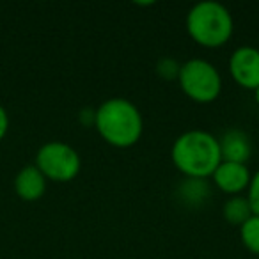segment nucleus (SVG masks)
<instances>
[{"mask_svg": "<svg viewBox=\"0 0 259 259\" xmlns=\"http://www.w3.org/2000/svg\"><path fill=\"white\" fill-rule=\"evenodd\" d=\"M170 158L185 178L208 180L222 162L219 139L204 130H188L174 141Z\"/></svg>", "mask_w": 259, "mask_h": 259, "instance_id": "1", "label": "nucleus"}, {"mask_svg": "<svg viewBox=\"0 0 259 259\" xmlns=\"http://www.w3.org/2000/svg\"><path fill=\"white\" fill-rule=\"evenodd\" d=\"M94 126L107 144L117 149H126L135 146L142 137L144 119L137 105L130 100L110 98L96 108Z\"/></svg>", "mask_w": 259, "mask_h": 259, "instance_id": "2", "label": "nucleus"}, {"mask_svg": "<svg viewBox=\"0 0 259 259\" xmlns=\"http://www.w3.org/2000/svg\"><path fill=\"white\" fill-rule=\"evenodd\" d=\"M233 15L215 0L199 2L187 15V32L199 47H224L233 36Z\"/></svg>", "mask_w": 259, "mask_h": 259, "instance_id": "3", "label": "nucleus"}, {"mask_svg": "<svg viewBox=\"0 0 259 259\" xmlns=\"http://www.w3.org/2000/svg\"><path fill=\"white\" fill-rule=\"evenodd\" d=\"M178 82L181 91L195 103H213L222 93V76L219 69L204 59L183 62Z\"/></svg>", "mask_w": 259, "mask_h": 259, "instance_id": "4", "label": "nucleus"}, {"mask_svg": "<svg viewBox=\"0 0 259 259\" xmlns=\"http://www.w3.org/2000/svg\"><path fill=\"white\" fill-rule=\"evenodd\" d=\"M80 155L66 142H47L37 151L36 167L45 178L54 181H69L80 172Z\"/></svg>", "mask_w": 259, "mask_h": 259, "instance_id": "5", "label": "nucleus"}, {"mask_svg": "<svg viewBox=\"0 0 259 259\" xmlns=\"http://www.w3.org/2000/svg\"><path fill=\"white\" fill-rule=\"evenodd\" d=\"M229 73L240 87L255 91L259 87V48L240 47L229 57Z\"/></svg>", "mask_w": 259, "mask_h": 259, "instance_id": "6", "label": "nucleus"}, {"mask_svg": "<svg viewBox=\"0 0 259 259\" xmlns=\"http://www.w3.org/2000/svg\"><path fill=\"white\" fill-rule=\"evenodd\" d=\"M213 183L219 190L229 195H240L248 188L250 183V170L247 163H234V162H220L217 170L213 172Z\"/></svg>", "mask_w": 259, "mask_h": 259, "instance_id": "7", "label": "nucleus"}, {"mask_svg": "<svg viewBox=\"0 0 259 259\" xmlns=\"http://www.w3.org/2000/svg\"><path fill=\"white\" fill-rule=\"evenodd\" d=\"M220 155L222 162H234V163H247L252 155V142L247 132L240 128H229L224 132L219 139Z\"/></svg>", "mask_w": 259, "mask_h": 259, "instance_id": "8", "label": "nucleus"}, {"mask_svg": "<svg viewBox=\"0 0 259 259\" xmlns=\"http://www.w3.org/2000/svg\"><path fill=\"white\" fill-rule=\"evenodd\" d=\"M15 188L18 195L25 201H36L45 194L47 178L36 165H27L18 172L15 180Z\"/></svg>", "mask_w": 259, "mask_h": 259, "instance_id": "9", "label": "nucleus"}, {"mask_svg": "<svg viewBox=\"0 0 259 259\" xmlns=\"http://www.w3.org/2000/svg\"><path fill=\"white\" fill-rule=\"evenodd\" d=\"M178 201L187 208H201L209 197H211V187L208 180H192L185 178L178 187Z\"/></svg>", "mask_w": 259, "mask_h": 259, "instance_id": "10", "label": "nucleus"}, {"mask_svg": "<svg viewBox=\"0 0 259 259\" xmlns=\"http://www.w3.org/2000/svg\"><path fill=\"white\" fill-rule=\"evenodd\" d=\"M222 213H224V219H226L231 226H238V227H240L241 224H245L252 217L250 204H248L245 195H231L226 201V204H224Z\"/></svg>", "mask_w": 259, "mask_h": 259, "instance_id": "11", "label": "nucleus"}, {"mask_svg": "<svg viewBox=\"0 0 259 259\" xmlns=\"http://www.w3.org/2000/svg\"><path fill=\"white\" fill-rule=\"evenodd\" d=\"M240 240L248 252L259 255V217L252 215L240 226Z\"/></svg>", "mask_w": 259, "mask_h": 259, "instance_id": "12", "label": "nucleus"}, {"mask_svg": "<svg viewBox=\"0 0 259 259\" xmlns=\"http://www.w3.org/2000/svg\"><path fill=\"white\" fill-rule=\"evenodd\" d=\"M181 64L172 57H162L156 62V73L163 80H178Z\"/></svg>", "mask_w": 259, "mask_h": 259, "instance_id": "13", "label": "nucleus"}, {"mask_svg": "<svg viewBox=\"0 0 259 259\" xmlns=\"http://www.w3.org/2000/svg\"><path fill=\"white\" fill-rule=\"evenodd\" d=\"M247 201L250 204L252 215L259 217V170H255L250 178V183L247 188Z\"/></svg>", "mask_w": 259, "mask_h": 259, "instance_id": "14", "label": "nucleus"}, {"mask_svg": "<svg viewBox=\"0 0 259 259\" xmlns=\"http://www.w3.org/2000/svg\"><path fill=\"white\" fill-rule=\"evenodd\" d=\"M94 119H96V110H94V108H83V110L80 112V122H82L83 126L94 124Z\"/></svg>", "mask_w": 259, "mask_h": 259, "instance_id": "15", "label": "nucleus"}, {"mask_svg": "<svg viewBox=\"0 0 259 259\" xmlns=\"http://www.w3.org/2000/svg\"><path fill=\"white\" fill-rule=\"evenodd\" d=\"M6 130H8V114H6L4 108L0 107V139L6 134Z\"/></svg>", "mask_w": 259, "mask_h": 259, "instance_id": "16", "label": "nucleus"}, {"mask_svg": "<svg viewBox=\"0 0 259 259\" xmlns=\"http://www.w3.org/2000/svg\"><path fill=\"white\" fill-rule=\"evenodd\" d=\"M254 100H255V103H257V107H259V87L254 91Z\"/></svg>", "mask_w": 259, "mask_h": 259, "instance_id": "17", "label": "nucleus"}, {"mask_svg": "<svg viewBox=\"0 0 259 259\" xmlns=\"http://www.w3.org/2000/svg\"><path fill=\"white\" fill-rule=\"evenodd\" d=\"M257 48H259V47H257Z\"/></svg>", "mask_w": 259, "mask_h": 259, "instance_id": "18", "label": "nucleus"}]
</instances>
